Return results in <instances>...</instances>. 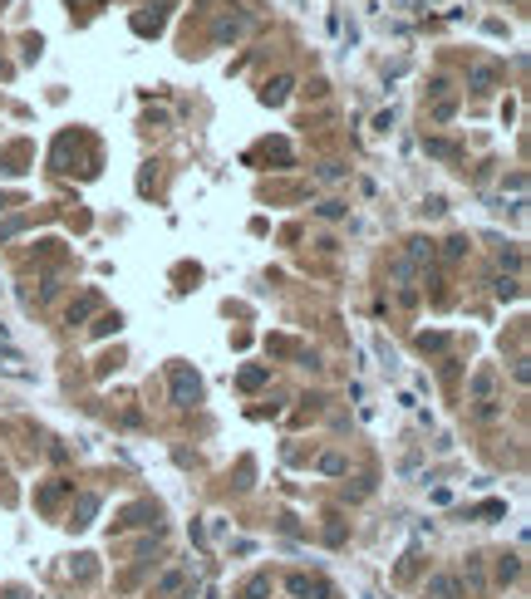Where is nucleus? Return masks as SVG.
Here are the masks:
<instances>
[{
  "instance_id": "12",
  "label": "nucleus",
  "mask_w": 531,
  "mask_h": 599,
  "mask_svg": "<svg viewBox=\"0 0 531 599\" xmlns=\"http://www.w3.org/2000/svg\"><path fill=\"white\" fill-rule=\"evenodd\" d=\"M467 251H472V246H467V236H447V241L438 246V256H442V260H462Z\"/></svg>"
},
{
  "instance_id": "3",
  "label": "nucleus",
  "mask_w": 531,
  "mask_h": 599,
  "mask_svg": "<svg viewBox=\"0 0 531 599\" xmlns=\"http://www.w3.org/2000/svg\"><path fill=\"white\" fill-rule=\"evenodd\" d=\"M403 260H408V265H433V260H438V241L408 236V241H403Z\"/></svg>"
},
{
  "instance_id": "11",
  "label": "nucleus",
  "mask_w": 531,
  "mask_h": 599,
  "mask_svg": "<svg viewBox=\"0 0 531 599\" xmlns=\"http://www.w3.org/2000/svg\"><path fill=\"white\" fill-rule=\"evenodd\" d=\"M266 379H270V369H261V364H246V369H241V374H236V384L246 388V393H251V388H261Z\"/></svg>"
},
{
  "instance_id": "25",
  "label": "nucleus",
  "mask_w": 531,
  "mask_h": 599,
  "mask_svg": "<svg viewBox=\"0 0 531 599\" xmlns=\"http://www.w3.org/2000/svg\"><path fill=\"white\" fill-rule=\"evenodd\" d=\"M340 177H345L340 163H320V182H340Z\"/></svg>"
},
{
  "instance_id": "23",
  "label": "nucleus",
  "mask_w": 531,
  "mask_h": 599,
  "mask_svg": "<svg viewBox=\"0 0 531 599\" xmlns=\"http://www.w3.org/2000/svg\"><path fill=\"white\" fill-rule=\"evenodd\" d=\"M442 344H447L442 329H423V334H418V349H423V354H428V349H442Z\"/></svg>"
},
{
  "instance_id": "31",
  "label": "nucleus",
  "mask_w": 531,
  "mask_h": 599,
  "mask_svg": "<svg viewBox=\"0 0 531 599\" xmlns=\"http://www.w3.org/2000/svg\"><path fill=\"white\" fill-rule=\"evenodd\" d=\"M5 207H10V202H5V197H0V212H5Z\"/></svg>"
},
{
  "instance_id": "1",
  "label": "nucleus",
  "mask_w": 531,
  "mask_h": 599,
  "mask_svg": "<svg viewBox=\"0 0 531 599\" xmlns=\"http://www.w3.org/2000/svg\"><path fill=\"white\" fill-rule=\"evenodd\" d=\"M197 398H202V379H197V369L177 364V369H173V403H177V408H192Z\"/></svg>"
},
{
  "instance_id": "27",
  "label": "nucleus",
  "mask_w": 531,
  "mask_h": 599,
  "mask_svg": "<svg viewBox=\"0 0 531 599\" xmlns=\"http://www.w3.org/2000/svg\"><path fill=\"white\" fill-rule=\"evenodd\" d=\"M467 580H472V590H482V565L477 560H467Z\"/></svg>"
},
{
  "instance_id": "7",
  "label": "nucleus",
  "mask_w": 531,
  "mask_h": 599,
  "mask_svg": "<svg viewBox=\"0 0 531 599\" xmlns=\"http://www.w3.org/2000/svg\"><path fill=\"white\" fill-rule=\"evenodd\" d=\"M428 599H462V580L457 575H428Z\"/></svg>"
},
{
  "instance_id": "21",
  "label": "nucleus",
  "mask_w": 531,
  "mask_h": 599,
  "mask_svg": "<svg viewBox=\"0 0 531 599\" xmlns=\"http://www.w3.org/2000/svg\"><path fill=\"white\" fill-rule=\"evenodd\" d=\"M452 113H457V103H452V93H442V98H433V118H438V123H447Z\"/></svg>"
},
{
  "instance_id": "26",
  "label": "nucleus",
  "mask_w": 531,
  "mask_h": 599,
  "mask_svg": "<svg viewBox=\"0 0 531 599\" xmlns=\"http://www.w3.org/2000/svg\"><path fill=\"white\" fill-rule=\"evenodd\" d=\"M447 212V202H442V197H428V202H423V216H442Z\"/></svg>"
},
{
  "instance_id": "8",
  "label": "nucleus",
  "mask_w": 531,
  "mask_h": 599,
  "mask_svg": "<svg viewBox=\"0 0 531 599\" xmlns=\"http://www.w3.org/2000/svg\"><path fill=\"white\" fill-rule=\"evenodd\" d=\"M290 88H295L290 74H275V79L261 88V103H270V108H275V103H285V98H290Z\"/></svg>"
},
{
  "instance_id": "22",
  "label": "nucleus",
  "mask_w": 531,
  "mask_h": 599,
  "mask_svg": "<svg viewBox=\"0 0 531 599\" xmlns=\"http://www.w3.org/2000/svg\"><path fill=\"white\" fill-rule=\"evenodd\" d=\"M497 260H502V270H512V275L522 270V251H517V246H502V251H497Z\"/></svg>"
},
{
  "instance_id": "17",
  "label": "nucleus",
  "mask_w": 531,
  "mask_h": 599,
  "mask_svg": "<svg viewBox=\"0 0 531 599\" xmlns=\"http://www.w3.org/2000/svg\"><path fill=\"white\" fill-rule=\"evenodd\" d=\"M320 471H325V476H345V471H350V462H345L340 452H325V457H320Z\"/></svg>"
},
{
  "instance_id": "2",
  "label": "nucleus",
  "mask_w": 531,
  "mask_h": 599,
  "mask_svg": "<svg viewBox=\"0 0 531 599\" xmlns=\"http://www.w3.org/2000/svg\"><path fill=\"white\" fill-rule=\"evenodd\" d=\"M492 388H497V369H492V364H482V369L472 374V384H467V398H472V408L492 403Z\"/></svg>"
},
{
  "instance_id": "20",
  "label": "nucleus",
  "mask_w": 531,
  "mask_h": 599,
  "mask_svg": "<svg viewBox=\"0 0 531 599\" xmlns=\"http://www.w3.org/2000/svg\"><path fill=\"white\" fill-rule=\"evenodd\" d=\"M148 516H153V521H158V506H133V511L123 516V521H118V526H148Z\"/></svg>"
},
{
  "instance_id": "15",
  "label": "nucleus",
  "mask_w": 531,
  "mask_h": 599,
  "mask_svg": "<svg viewBox=\"0 0 531 599\" xmlns=\"http://www.w3.org/2000/svg\"><path fill=\"white\" fill-rule=\"evenodd\" d=\"M266 595H270V575H251L246 590H241V599H266Z\"/></svg>"
},
{
  "instance_id": "24",
  "label": "nucleus",
  "mask_w": 531,
  "mask_h": 599,
  "mask_svg": "<svg viewBox=\"0 0 531 599\" xmlns=\"http://www.w3.org/2000/svg\"><path fill=\"white\" fill-rule=\"evenodd\" d=\"M423 148H428L433 158H457V148H452V143H442V138H428Z\"/></svg>"
},
{
  "instance_id": "13",
  "label": "nucleus",
  "mask_w": 531,
  "mask_h": 599,
  "mask_svg": "<svg viewBox=\"0 0 531 599\" xmlns=\"http://www.w3.org/2000/svg\"><path fill=\"white\" fill-rule=\"evenodd\" d=\"M182 590H187V575H182V570H168V575H163V580H158V595H182Z\"/></svg>"
},
{
  "instance_id": "9",
  "label": "nucleus",
  "mask_w": 531,
  "mask_h": 599,
  "mask_svg": "<svg viewBox=\"0 0 531 599\" xmlns=\"http://www.w3.org/2000/svg\"><path fill=\"white\" fill-rule=\"evenodd\" d=\"M241 30H246V15H221V20H217V30H212V40H217V44H226V40H236Z\"/></svg>"
},
{
  "instance_id": "29",
  "label": "nucleus",
  "mask_w": 531,
  "mask_h": 599,
  "mask_svg": "<svg viewBox=\"0 0 531 599\" xmlns=\"http://www.w3.org/2000/svg\"><path fill=\"white\" fill-rule=\"evenodd\" d=\"M59 491H64V486H44V491H40V506H54V501H59Z\"/></svg>"
},
{
  "instance_id": "10",
  "label": "nucleus",
  "mask_w": 531,
  "mask_h": 599,
  "mask_svg": "<svg viewBox=\"0 0 531 599\" xmlns=\"http://www.w3.org/2000/svg\"><path fill=\"white\" fill-rule=\"evenodd\" d=\"M93 309H98V295L88 290V295H79L74 304H69V324H84V319L93 314Z\"/></svg>"
},
{
  "instance_id": "4",
  "label": "nucleus",
  "mask_w": 531,
  "mask_h": 599,
  "mask_svg": "<svg viewBox=\"0 0 531 599\" xmlns=\"http://www.w3.org/2000/svg\"><path fill=\"white\" fill-rule=\"evenodd\" d=\"M285 590L295 599H330V585L325 580H315V575H290L285 580Z\"/></svg>"
},
{
  "instance_id": "6",
  "label": "nucleus",
  "mask_w": 531,
  "mask_h": 599,
  "mask_svg": "<svg viewBox=\"0 0 531 599\" xmlns=\"http://www.w3.org/2000/svg\"><path fill=\"white\" fill-rule=\"evenodd\" d=\"M497 84H502V69H497V64H477V69L467 74V88H472V93H492Z\"/></svg>"
},
{
  "instance_id": "30",
  "label": "nucleus",
  "mask_w": 531,
  "mask_h": 599,
  "mask_svg": "<svg viewBox=\"0 0 531 599\" xmlns=\"http://www.w3.org/2000/svg\"><path fill=\"white\" fill-rule=\"evenodd\" d=\"M5 599H30V595L25 590H5Z\"/></svg>"
},
{
  "instance_id": "19",
  "label": "nucleus",
  "mask_w": 531,
  "mask_h": 599,
  "mask_svg": "<svg viewBox=\"0 0 531 599\" xmlns=\"http://www.w3.org/2000/svg\"><path fill=\"white\" fill-rule=\"evenodd\" d=\"M118 314H98V324H93V339H108V334H118Z\"/></svg>"
},
{
  "instance_id": "5",
  "label": "nucleus",
  "mask_w": 531,
  "mask_h": 599,
  "mask_svg": "<svg viewBox=\"0 0 531 599\" xmlns=\"http://www.w3.org/2000/svg\"><path fill=\"white\" fill-rule=\"evenodd\" d=\"M93 516H98V496H93V491H84V496H74V511H69V526H74V531H84V526H93Z\"/></svg>"
},
{
  "instance_id": "28",
  "label": "nucleus",
  "mask_w": 531,
  "mask_h": 599,
  "mask_svg": "<svg viewBox=\"0 0 531 599\" xmlns=\"http://www.w3.org/2000/svg\"><path fill=\"white\" fill-rule=\"evenodd\" d=\"M88 560H93V556H79V565H74V575H79V580H93V565H88Z\"/></svg>"
},
{
  "instance_id": "14",
  "label": "nucleus",
  "mask_w": 531,
  "mask_h": 599,
  "mask_svg": "<svg viewBox=\"0 0 531 599\" xmlns=\"http://www.w3.org/2000/svg\"><path fill=\"white\" fill-rule=\"evenodd\" d=\"M517 575H522V556H502L497 560V580H502V585H512Z\"/></svg>"
},
{
  "instance_id": "16",
  "label": "nucleus",
  "mask_w": 531,
  "mask_h": 599,
  "mask_svg": "<svg viewBox=\"0 0 531 599\" xmlns=\"http://www.w3.org/2000/svg\"><path fill=\"white\" fill-rule=\"evenodd\" d=\"M497 300H522V280L517 275H497Z\"/></svg>"
},
{
  "instance_id": "18",
  "label": "nucleus",
  "mask_w": 531,
  "mask_h": 599,
  "mask_svg": "<svg viewBox=\"0 0 531 599\" xmlns=\"http://www.w3.org/2000/svg\"><path fill=\"white\" fill-rule=\"evenodd\" d=\"M315 212L325 216V221H340V216L350 212V207H345V202H340V197H325V202H320V207H315Z\"/></svg>"
}]
</instances>
